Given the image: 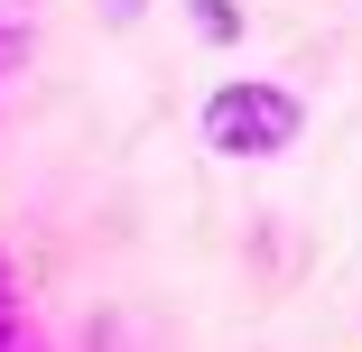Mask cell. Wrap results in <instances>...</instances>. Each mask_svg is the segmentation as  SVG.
Returning a JSON list of instances; mask_svg holds the SVG:
<instances>
[{"label":"cell","instance_id":"obj_2","mask_svg":"<svg viewBox=\"0 0 362 352\" xmlns=\"http://www.w3.org/2000/svg\"><path fill=\"white\" fill-rule=\"evenodd\" d=\"M28 65H37V28H28L19 10H0V84L28 75Z\"/></svg>","mask_w":362,"mask_h":352},{"label":"cell","instance_id":"obj_5","mask_svg":"<svg viewBox=\"0 0 362 352\" xmlns=\"http://www.w3.org/2000/svg\"><path fill=\"white\" fill-rule=\"evenodd\" d=\"M103 10H112V28H130L139 10H149V0H103Z\"/></svg>","mask_w":362,"mask_h":352},{"label":"cell","instance_id":"obj_6","mask_svg":"<svg viewBox=\"0 0 362 352\" xmlns=\"http://www.w3.org/2000/svg\"><path fill=\"white\" fill-rule=\"evenodd\" d=\"M0 352H37V334H28V324H19V334H10V343H0Z\"/></svg>","mask_w":362,"mask_h":352},{"label":"cell","instance_id":"obj_1","mask_svg":"<svg viewBox=\"0 0 362 352\" xmlns=\"http://www.w3.org/2000/svg\"><path fill=\"white\" fill-rule=\"evenodd\" d=\"M195 130H204L214 158H288L298 130H307V102L288 93V84H269V75H233V84L204 93Z\"/></svg>","mask_w":362,"mask_h":352},{"label":"cell","instance_id":"obj_4","mask_svg":"<svg viewBox=\"0 0 362 352\" xmlns=\"http://www.w3.org/2000/svg\"><path fill=\"white\" fill-rule=\"evenodd\" d=\"M28 315H19V269H10V250H0V343H10Z\"/></svg>","mask_w":362,"mask_h":352},{"label":"cell","instance_id":"obj_3","mask_svg":"<svg viewBox=\"0 0 362 352\" xmlns=\"http://www.w3.org/2000/svg\"><path fill=\"white\" fill-rule=\"evenodd\" d=\"M186 19H195L204 47H242V10H233V0H186Z\"/></svg>","mask_w":362,"mask_h":352}]
</instances>
